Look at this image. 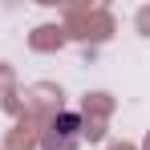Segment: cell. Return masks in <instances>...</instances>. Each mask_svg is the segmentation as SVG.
<instances>
[{
  "label": "cell",
  "instance_id": "6da1fadb",
  "mask_svg": "<svg viewBox=\"0 0 150 150\" xmlns=\"http://www.w3.org/2000/svg\"><path fill=\"white\" fill-rule=\"evenodd\" d=\"M49 130L53 134L45 138V150H73L77 134H81V118H77V114H61Z\"/></svg>",
  "mask_w": 150,
  "mask_h": 150
}]
</instances>
